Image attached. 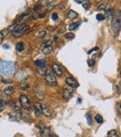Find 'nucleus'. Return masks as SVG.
I'll use <instances>...</instances> for the list:
<instances>
[{
	"mask_svg": "<svg viewBox=\"0 0 121 137\" xmlns=\"http://www.w3.org/2000/svg\"><path fill=\"white\" fill-rule=\"evenodd\" d=\"M15 64L13 62L1 61L0 62V75L4 77H12L15 73Z\"/></svg>",
	"mask_w": 121,
	"mask_h": 137,
	"instance_id": "1",
	"label": "nucleus"
},
{
	"mask_svg": "<svg viewBox=\"0 0 121 137\" xmlns=\"http://www.w3.org/2000/svg\"><path fill=\"white\" fill-rule=\"evenodd\" d=\"M112 30L115 35H117L121 29V10H117L112 19Z\"/></svg>",
	"mask_w": 121,
	"mask_h": 137,
	"instance_id": "2",
	"label": "nucleus"
},
{
	"mask_svg": "<svg viewBox=\"0 0 121 137\" xmlns=\"http://www.w3.org/2000/svg\"><path fill=\"white\" fill-rule=\"evenodd\" d=\"M45 80H46L47 84L49 86H56L57 85V80H56V77L54 75V72L51 70V69H49L47 71L46 76H45Z\"/></svg>",
	"mask_w": 121,
	"mask_h": 137,
	"instance_id": "3",
	"label": "nucleus"
},
{
	"mask_svg": "<svg viewBox=\"0 0 121 137\" xmlns=\"http://www.w3.org/2000/svg\"><path fill=\"white\" fill-rule=\"evenodd\" d=\"M30 29V26L28 24H22V25H17L15 29L12 31V35L14 37H21L24 35L28 30Z\"/></svg>",
	"mask_w": 121,
	"mask_h": 137,
	"instance_id": "4",
	"label": "nucleus"
},
{
	"mask_svg": "<svg viewBox=\"0 0 121 137\" xmlns=\"http://www.w3.org/2000/svg\"><path fill=\"white\" fill-rule=\"evenodd\" d=\"M20 103H21V105L24 109H28L32 105L31 102H30V99L26 95H24V94L20 96Z\"/></svg>",
	"mask_w": 121,
	"mask_h": 137,
	"instance_id": "5",
	"label": "nucleus"
},
{
	"mask_svg": "<svg viewBox=\"0 0 121 137\" xmlns=\"http://www.w3.org/2000/svg\"><path fill=\"white\" fill-rule=\"evenodd\" d=\"M73 93H74L73 88L70 87V86H66V87L63 89V99H65V100L71 99L72 96H73Z\"/></svg>",
	"mask_w": 121,
	"mask_h": 137,
	"instance_id": "6",
	"label": "nucleus"
},
{
	"mask_svg": "<svg viewBox=\"0 0 121 137\" xmlns=\"http://www.w3.org/2000/svg\"><path fill=\"white\" fill-rule=\"evenodd\" d=\"M32 19V20H34L33 18L34 16L33 15H31V14H22L21 16L19 17V19H18V21H17V25H22L24 24V22L26 21H28V19Z\"/></svg>",
	"mask_w": 121,
	"mask_h": 137,
	"instance_id": "7",
	"label": "nucleus"
},
{
	"mask_svg": "<svg viewBox=\"0 0 121 137\" xmlns=\"http://www.w3.org/2000/svg\"><path fill=\"white\" fill-rule=\"evenodd\" d=\"M65 82H66L67 86H70V87H72L73 89H74V88L79 87V83H78L73 77H67L66 78H65Z\"/></svg>",
	"mask_w": 121,
	"mask_h": 137,
	"instance_id": "8",
	"label": "nucleus"
},
{
	"mask_svg": "<svg viewBox=\"0 0 121 137\" xmlns=\"http://www.w3.org/2000/svg\"><path fill=\"white\" fill-rule=\"evenodd\" d=\"M52 71L54 72V74L58 76V77H61V76L63 75V69L61 68V66L59 65L58 63H56V62H53L52 63Z\"/></svg>",
	"mask_w": 121,
	"mask_h": 137,
	"instance_id": "9",
	"label": "nucleus"
},
{
	"mask_svg": "<svg viewBox=\"0 0 121 137\" xmlns=\"http://www.w3.org/2000/svg\"><path fill=\"white\" fill-rule=\"evenodd\" d=\"M41 111H42V114H43L44 116L52 117V111L50 110V108L49 107V106H47V105H45V104H42Z\"/></svg>",
	"mask_w": 121,
	"mask_h": 137,
	"instance_id": "10",
	"label": "nucleus"
},
{
	"mask_svg": "<svg viewBox=\"0 0 121 137\" xmlns=\"http://www.w3.org/2000/svg\"><path fill=\"white\" fill-rule=\"evenodd\" d=\"M35 66L37 67V69H46L47 62L45 59H39L35 62Z\"/></svg>",
	"mask_w": 121,
	"mask_h": 137,
	"instance_id": "11",
	"label": "nucleus"
},
{
	"mask_svg": "<svg viewBox=\"0 0 121 137\" xmlns=\"http://www.w3.org/2000/svg\"><path fill=\"white\" fill-rule=\"evenodd\" d=\"M77 16H78V14L75 12V11H74V10H69L66 14V18L68 20H74Z\"/></svg>",
	"mask_w": 121,
	"mask_h": 137,
	"instance_id": "12",
	"label": "nucleus"
},
{
	"mask_svg": "<svg viewBox=\"0 0 121 137\" xmlns=\"http://www.w3.org/2000/svg\"><path fill=\"white\" fill-rule=\"evenodd\" d=\"M52 51H53V48H52V46H50V47L44 48V49L42 50V53L44 54V55H50Z\"/></svg>",
	"mask_w": 121,
	"mask_h": 137,
	"instance_id": "13",
	"label": "nucleus"
},
{
	"mask_svg": "<svg viewBox=\"0 0 121 137\" xmlns=\"http://www.w3.org/2000/svg\"><path fill=\"white\" fill-rule=\"evenodd\" d=\"M16 50L17 51H19V52H21V51H23L25 49V46L24 44L22 43V42H19V43H17L16 44Z\"/></svg>",
	"mask_w": 121,
	"mask_h": 137,
	"instance_id": "14",
	"label": "nucleus"
},
{
	"mask_svg": "<svg viewBox=\"0 0 121 137\" xmlns=\"http://www.w3.org/2000/svg\"><path fill=\"white\" fill-rule=\"evenodd\" d=\"M20 88H21V91H27L30 88V85L26 81H21V84H20Z\"/></svg>",
	"mask_w": 121,
	"mask_h": 137,
	"instance_id": "15",
	"label": "nucleus"
},
{
	"mask_svg": "<svg viewBox=\"0 0 121 137\" xmlns=\"http://www.w3.org/2000/svg\"><path fill=\"white\" fill-rule=\"evenodd\" d=\"M81 22L80 21H78V22H73V23H71V24L68 25V29H69V31H73V30H75L77 27H78V25L80 24Z\"/></svg>",
	"mask_w": 121,
	"mask_h": 137,
	"instance_id": "16",
	"label": "nucleus"
},
{
	"mask_svg": "<svg viewBox=\"0 0 121 137\" xmlns=\"http://www.w3.org/2000/svg\"><path fill=\"white\" fill-rule=\"evenodd\" d=\"M107 137H120V136H119V134L117 133L116 130H111L107 133Z\"/></svg>",
	"mask_w": 121,
	"mask_h": 137,
	"instance_id": "17",
	"label": "nucleus"
},
{
	"mask_svg": "<svg viewBox=\"0 0 121 137\" xmlns=\"http://www.w3.org/2000/svg\"><path fill=\"white\" fill-rule=\"evenodd\" d=\"M13 91H14V88L12 87V86H9V87H8L7 89H5L4 90V92L6 95H10V94H12Z\"/></svg>",
	"mask_w": 121,
	"mask_h": 137,
	"instance_id": "18",
	"label": "nucleus"
},
{
	"mask_svg": "<svg viewBox=\"0 0 121 137\" xmlns=\"http://www.w3.org/2000/svg\"><path fill=\"white\" fill-rule=\"evenodd\" d=\"M95 120L98 124H103L104 123V117L101 116L100 114H97L96 116H95Z\"/></svg>",
	"mask_w": 121,
	"mask_h": 137,
	"instance_id": "19",
	"label": "nucleus"
},
{
	"mask_svg": "<svg viewBox=\"0 0 121 137\" xmlns=\"http://www.w3.org/2000/svg\"><path fill=\"white\" fill-rule=\"evenodd\" d=\"M106 17L108 18L109 20H111V19H113L114 17V11L112 8H109V9H107L106 10Z\"/></svg>",
	"mask_w": 121,
	"mask_h": 137,
	"instance_id": "20",
	"label": "nucleus"
},
{
	"mask_svg": "<svg viewBox=\"0 0 121 137\" xmlns=\"http://www.w3.org/2000/svg\"><path fill=\"white\" fill-rule=\"evenodd\" d=\"M47 35V32L45 31V30H41V31H39L37 33V38H45Z\"/></svg>",
	"mask_w": 121,
	"mask_h": 137,
	"instance_id": "21",
	"label": "nucleus"
},
{
	"mask_svg": "<svg viewBox=\"0 0 121 137\" xmlns=\"http://www.w3.org/2000/svg\"><path fill=\"white\" fill-rule=\"evenodd\" d=\"M52 42L51 40H47V41H45L43 44H42V47H43V49L44 48H47V47H50V46H52Z\"/></svg>",
	"mask_w": 121,
	"mask_h": 137,
	"instance_id": "22",
	"label": "nucleus"
},
{
	"mask_svg": "<svg viewBox=\"0 0 121 137\" xmlns=\"http://www.w3.org/2000/svg\"><path fill=\"white\" fill-rule=\"evenodd\" d=\"M107 7H108V4H107V3H103V4H101L100 6H99L98 9H99V10H106Z\"/></svg>",
	"mask_w": 121,
	"mask_h": 137,
	"instance_id": "23",
	"label": "nucleus"
},
{
	"mask_svg": "<svg viewBox=\"0 0 121 137\" xmlns=\"http://www.w3.org/2000/svg\"><path fill=\"white\" fill-rule=\"evenodd\" d=\"M86 118H87V120H88V126H91V125H92V117H91V116H90L89 114H86Z\"/></svg>",
	"mask_w": 121,
	"mask_h": 137,
	"instance_id": "24",
	"label": "nucleus"
},
{
	"mask_svg": "<svg viewBox=\"0 0 121 137\" xmlns=\"http://www.w3.org/2000/svg\"><path fill=\"white\" fill-rule=\"evenodd\" d=\"M64 37H65V38H67V39H74V38H75V35L72 33H67L64 35Z\"/></svg>",
	"mask_w": 121,
	"mask_h": 137,
	"instance_id": "25",
	"label": "nucleus"
},
{
	"mask_svg": "<svg viewBox=\"0 0 121 137\" xmlns=\"http://www.w3.org/2000/svg\"><path fill=\"white\" fill-rule=\"evenodd\" d=\"M96 18H97V20H98V21H104V20L105 19V16L104 15V14H101V13H99V14H97Z\"/></svg>",
	"mask_w": 121,
	"mask_h": 137,
	"instance_id": "26",
	"label": "nucleus"
},
{
	"mask_svg": "<svg viewBox=\"0 0 121 137\" xmlns=\"http://www.w3.org/2000/svg\"><path fill=\"white\" fill-rule=\"evenodd\" d=\"M51 19H52V21H56L57 20H58V14L56 12H53L52 14H51Z\"/></svg>",
	"mask_w": 121,
	"mask_h": 137,
	"instance_id": "27",
	"label": "nucleus"
},
{
	"mask_svg": "<svg viewBox=\"0 0 121 137\" xmlns=\"http://www.w3.org/2000/svg\"><path fill=\"white\" fill-rule=\"evenodd\" d=\"M88 66H90V67L93 66V65L95 64V60H93V59H92V60H88Z\"/></svg>",
	"mask_w": 121,
	"mask_h": 137,
	"instance_id": "28",
	"label": "nucleus"
},
{
	"mask_svg": "<svg viewBox=\"0 0 121 137\" xmlns=\"http://www.w3.org/2000/svg\"><path fill=\"white\" fill-rule=\"evenodd\" d=\"M97 50H99V48H98V47H95V48H93L92 50H88V54L89 55L90 53H92V52H94V51H97Z\"/></svg>",
	"mask_w": 121,
	"mask_h": 137,
	"instance_id": "29",
	"label": "nucleus"
},
{
	"mask_svg": "<svg viewBox=\"0 0 121 137\" xmlns=\"http://www.w3.org/2000/svg\"><path fill=\"white\" fill-rule=\"evenodd\" d=\"M3 38H4V35H3L2 32H0V43H1V41L3 40Z\"/></svg>",
	"mask_w": 121,
	"mask_h": 137,
	"instance_id": "30",
	"label": "nucleus"
},
{
	"mask_svg": "<svg viewBox=\"0 0 121 137\" xmlns=\"http://www.w3.org/2000/svg\"><path fill=\"white\" fill-rule=\"evenodd\" d=\"M117 109H118V111H119L121 114V103H119V104H117Z\"/></svg>",
	"mask_w": 121,
	"mask_h": 137,
	"instance_id": "31",
	"label": "nucleus"
},
{
	"mask_svg": "<svg viewBox=\"0 0 121 137\" xmlns=\"http://www.w3.org/2000/svg\"><path fill=\"white\" fill-rule=\"evenodd\" d=\"M2 82H3V83H11L12 81H11V80H2Z\"/></svg>",
	"mask_w": 121,
	"mask_h": 137,
	"instance_id": "32",
	"label": "nucleus"
},
{
	"mask_svg": "<svg viewBox=\"0 0 121 137\" xmlns=\"http://www.w3.org/2000/svg\"><path fill=\"white\" fill-rule=\"evenodd\" d=\"M4 104H5V102H4V101H1V100H0V106H3Z\"/></svg>",
	"mask_w": 121,
	"mask_h": 137,
	"instance_id": "33",
	"label": "nucleus"
},
{
	"mask_svg": "<svg viewBox=\"0 0 121 137\" xmlns=\"http://www.w3.org/2000/svg\"><path fill=\"white\" fill-rule=\"evenodd\" d=\"M3 47H4L5 49H8V45H7V44H5V45L3 46Z\"/></svg>",
	"mask_w": 121,
	"mask_h": 137,
	"instance_id": "34",
	"label": "nucleus"
},
{
	"mask_svg": "<svg viewBox=\"0 0 121 137\" xmlns=\"http://www.w3.org/2000/svg\"><path fill=\"white\" fill-rule=\"evenodd\" d=\"M50 137H58V136H57V135H55V134H51Z\"/></svg>",
	"mask_w": 121,
	"mask_h": 137,
	"instance_id": "35",
	"label": "nucleus"
},
{
	"mask_svg": "<svg viewBox=\"0 0 121 137\" xmlns=\"http://www.w3.org/2000/svg\"><path fill=\"white\" fill-rule=\"evenodd\" d=\"M43 17H45V14H42V15H39V18H43Z\"/></svg>",
	"mask_w": 121,
	"mask_h": 137,
	"instance_id": "36",
	"label": "nucleus"
},
{
	"mask_svg": "<svg viewBox=\"0 0 121 137\" xmlns=\"http://www.w3.org/2000/svg\"><path fill=\"white\" fill-rule=\"evenodd\" d=\"M55 40H58V38H57V37H55V38H53V41H55Z\"/></svg>",
	"mask_w": 121,
	"mask_h": 137,
	"instance_id": "37",
	"label": "nucleus"
},
{
	"mask_svg": "<svg viewBox=\"0 0 121 137\" xmlns=\"http://www.w3.org/2000/svg\"><path fill=\"white\" fill-rule=\"evenodd\" d=\"M119 86L121 87V78H120V80H119Z\"/></svg>",
	"mask_w": 121,
	"mask_h": 137,
	"instance_id": "38",
	"label": "nucleus"
},
{
	"mask_svg": "<svg viewBox=\"0 0 121 137\" xmlns=\"http://www.w3.org/2000/svg\"><path fill=\"white\" fill-rule=\"evenodd\" d=\"M120 75H121V71H120Z\"/></svg>",
	"mask_w": 121,
	"mask_h": 137,
	"instance_id": "39",
	"label": "nucleus"
}]
</instances>
